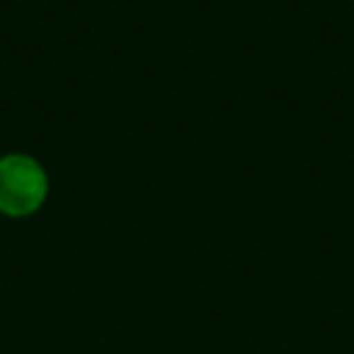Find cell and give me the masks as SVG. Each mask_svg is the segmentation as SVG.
<instances>
[{"instance_id": "1", "label": "cell", "mask_w": 354, "mask_h": 354, "mask_svg": "<svg viewBox=\"0 0 354 354\" xmlns=\"http://www.w3.org/2000/svg\"><path fill=\"white\" fill-rule=\"evenodd\" d=\"M47 171L44 166L22 152H8L0 158V213L11 218H25L36 213L47 199Z\"/></svg>"}]
</instances>
